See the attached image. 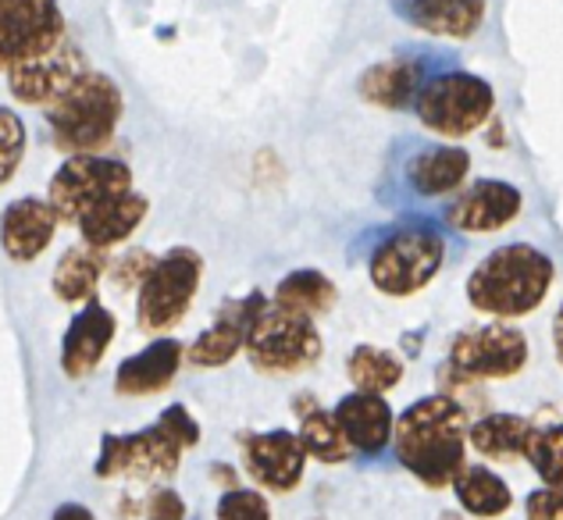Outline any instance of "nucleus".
<instances>
[{
  "instance_id": "obj_27",
  "label": "nucleus",
  "mask_w": 563,
  "mask_h": 520,
  "mask_svg": "<svg viewBox=\"0 0 563 520\" xmlns=\"http://www.w3.org/2000/svg\"><path fill=\"white\" fill-rule=\"evenodd\" d=\"M453 493H456V502H461L471 517H482V520H496L514 507L510 485L503 482L496 471H488L482 464H467L456 474Z\"/></svg>"
},
{
  "instance_id": "obj_28",
  "label": "nucleus",
  "mask_w": 563,
  "mask_h": 520,
  "mask_svg": "<svg viewBox=\"0 0 563 520\" xmlns=\"http://www.w3.org/2000/svg\"><path fill=\"white\" fill-rule=\"evenodd\" d=\"M346 375L353 381V389L385 396V392H393L399 381H404V361H399L393 350L364 343V346H357L350 353Z\"/></svg>"
},
{
  "instance_id": "obj_15",
  "label": "nucleus",
  "mask_w": 563,
  "mask_h": 520,
  "mask_svg": "<svg viewBox=\"0 0 563 520\" xmlns=\"http://www.w3.org/2000/svg\"><path fill=\"white\" fill-rule=\"evenodd\" d=\"M264 303V292H250L243 300H229L221 303L214 321L192 339L186 346V361L192 367H225L235 356L246 350V332L250 321H254L257 307Z\"/></svg>"
},
{
  "instance_id": "obj_20",
  "label": "nucleus",
  "mask_w": 563,
  "mask_h": 520,
  "mask_svg": "<svg viewBox=\"0 0 563 520\" xmlns=\"http://www.w3.org/2000/svg\"><path fill=\"white\" fill-rule=\"evenodd\" d=\"M432 76H435V68H428L424 54H399V57H389V62L367 68L357 89L367 103H375V108L404 111V108H413L421 86Z\"/></svg>"
},
{
  "instance_id": "obj_1",
  "label": "nucleus",
  "mask_w": 563,
  "mask_h": 520,
  "mask_svg": "<svg viewBox=\"0 0 563 520\" xmlns=\"http://www.w3.org/2000/svg\"><path fill=\"white\" fill-rule=\"evenodd\" d=\"M471 410L450 392L424 396L396 418L393 450L424 488H453L467 467Z\"/></svg>"
},
{
  "instance_id": "obj_9",
  "label": "nucleus",
  "mask_w": 563,
  "mask_h": 520,
  "mask_svg": "<svg viewBox=\"0 0 563 520\" xmlns=\"http://www.w3.org/2000/svg\"><path fill=\"white\" fill-rule=\"evenodd\" d=\"M528 335L517 324H478L450 339L446 364L474 381H507L528 367Z\"/></svg>"
},
{
  "instance_id": "obj_17",
  "label": "nucleus",
  "mask_w": 563,
  "mask_h": 520,
  "mask_svg": "<svg viewBox=\"0 0 563 520\" xmlns=\"http://www.w3.org/2000/svg\"><path fill=\"white\" fill-rule=\"evenodd\" d=\"M57 225H62V218H57L51 200L40 197L11 200L4 207V214H0V246H4L8 261L33 264L54 243Z\"/></svg>"
},
{
  "instance_id": "obj_35",
  "label": "nucleus",
  "mask_w": 563,
  "mask_h": 520,
  "mask_svg": "<svg viewBox=\"0 0 563 520\" xmlns=\"http://www.w3.org/2000/svg\"><path fill=\"white\" fill-rule=\"evenodd\" d=\"M146 520H186V502L179 493L172 488H157V493L146 499Z\"/></svg>"
},
{
  "instance_id": "obj_32",
  "label": "nucleus",
  "mask_w": 563,
  "mask_h": 520,
  "mask_svg": "<svg viewBox=\"0 0 563 520\" xmlns=\"http://www.w3.org/2000/svg\"><path fill=\"white\" fill-rule=\"evenodd\" d=\"M218 520H272V507L254 488H225L218 499Z\"/></svg>"
},
{
  "instance_id": "obj_25",
  "label": "nucleus",
  "mask_w": 563,
  "mask_h": 520,
  "mask_svg": "<svg viewBox=\"0 0 563 520\" xmlns=\"http://www.w3.org/2000/svg\"><path fill=\"white\" fill-rule=\"evenodd\" d=\"M108 272H111L108 250H97L90 243L68 246L54 267L51 289L62 303H90L97 300V286Z\"/></svg>"
},
{
  "instance_id": "obj_4",
  "label": "nucleus",
  "mask_w": 563,
  "mask_h": 520,
  "mask_svg": "<svg viewBox=\"0 0 563 520\" xmlns=\"http://www.w3.org/2000/svg\"><path fill=\"white\" fill-rule=\"evenodd\" d=\"M442 261H446V240L432 221H399L372 246L367 278L382 296L407 300L432 286Z\"/></svg>"
},
{
  "instance_id": "obj_7",
  "label": "nucleus",
  "mask_w": 563,
  "mask_h": 520,
  "mask_svg": "<svg viewBox=\"0 0 563 520\" xmlns=\"http://www.w3.org/2000/svg\"><path fill=\"white\" fill-rule=\"evenodd\" d=\"M203 278V257L189 246H175L165 257H157L151 275L136 289V324L143 332L175 329L192 307V296Z\"/></svg>"
},
{
  "instance_id": "obj_16",
  "label": "nucleus",
  "mask_w": 563,
  "mask_h": 520,
  "mask_svg": "<svg viewBox=\"0 0 563 520\" xmlns=\"http://www.w3.org/2000/svg\"><path fill=\"white\" fill-rule=\"evenodd\" d=\"M118 332V321L100 300L82 303V310L68 321L65 339H62V370L71 381L90 378L100 367L103 353L111 350Z\"/></svg>"
},
{
  "instance_id": "obj_5",
  "label": "nucleus",
  "mask_w": 563,
  "mask_h": 520,
  "mask_svg": "<svg viewBox=\"0 0 563 520\" xmlns=\"http://www.w3.org/2000/svg\"><path fill=\"white\" fill-rule=\"evenodd\" d=\"M324 353L321 332L314 318L292 314V310L278 307L272 296H264L254 321L246 332V356L261 375L289 378L310 370Z\"/></svg>"
},
{
  "instance_id": "obj_29",
  "label": "nucleus",
  "mask_w": 563,
  "mask_h": 520,
  "mask_svg": "<svg viewBox=\"0 0 563 520\" xmlns=\"http://www.w3.org/2000/svg\"><path fill=\"white\" fill-rule=\"evenodd\" d=\"M300 439H303L307 456L318 460V464H346L353 456V445L346 442L343 428L335 424L332 410L310 407L300 418Z\"/></svg>"
},
{
  "instance_id": "obj_36",
  "label": "nucleus",
  "mask_w": 563,
  "mask_h": 520,
  "mask_svg": "<svg viewBox=\"0 0 563 520\" xmlns=\"http://www.w3.org/2000/svg\"><path fill=\"white\" fill-rule=\"evenodd\" d=\"M525 513H528V520H563V496L542 485L528 496Z\"/></svg>"
},
{
  "instance_id": "obj_3",
  "label": "nucleus",
  "mask_w": 563,
  "mask_h": 520,
  "mask_svg": "<svg viewBox=\"0 0 563 520\" xmlns=\"http://www.w3.org/2000/svg\"><path fill=\"white\" fill-rule=\"evenodd\" d=\"M125 100L111 76L86 71L71 82L62 97L43 108L57 151L71 154H100L114 140V129L122 122Z\"/></svg>"
},
{
  "instance_id": "obj_14",
  "label": "nucleus",
  "mask_w": 563,
  "mask_h": 520,
  "mask_svg": "<svg viewBox=\"0 0 563 520\" xmlns=\"http://www.w3.org/2000/svg\"><path fill=\"white\" fill-rule=\"evenodd\" d=\"M86 62H82V51L76 47L71 40L57 43L51 54L33 57L19 68L8 71V89L11 97L19 103H33V108H47L65 89L76 82L79 76H86Z\"/></svg>"
},
{
  "instance_id": "obj_23",
  "label": "nucleus",
  "mask_w": 563,
  "mask_h": 520,
  "mask_svg": "<svg viewBox=\"0 0 563 520\" xmlns=\"http://www.w3.org/2000/svg\"><path fill=\"white\" fill-rule=\"evenodd\" d=\"M146 211H151V200H146L143 192L129 189L122 197H111L100 207H93L76 229L82 235V243H90L97 250H111L118 243L132 240V232L146 221Z\"/></svg>"
},
{
  "instance_id": "obj_24",
  "label": "nucleus",
  "mask_w": 563,
  "mask_h": 520,
  "mask_svg": "<svg viewBox=\"0 0 563 520\" xmlns=\"http://www.w3.org/2000/svg\"><path fill=\"white\" fill-rule=\"evenodd\" d=\"M536 421L517 418V413H485V418L471 421L467 442L474 453L496 464H514V460L528 456V442L536 435Z\"/></svg>"
},
{
  "instance_id": "obj_12",
  "label": "nucleus",
  "mask_w": 563,
  "mask_h": 520,
  "mask_svg": "<svg viewBox=\"0 0 563 520\" xmlns=\"http://www.w3.org/2000/svg\"><path fill=\"white\" fill-rule=\"evenodd\" d=\"M240 450H243L246 474L264 493L289 496L292 488H300L310 460L300 432L275 428V432H261V435H240Z\"/></svg>"
},
{
  "instance_id": "obj_33",
  "label": "nucleus",
  "mask_w": 563,
  "mask_h": 520,
  "mask_svg": "<svg viewBox=\"0 0 563 520\" xmlns=\"http://www.w3.org/2000/svg\"><path fill=\"white\" fill-rule=\"evenodd\" d=\"M154 264H157V257L146 254V250H129L122 261L111 264V281L118 289H140Z\"/></svg>"
},
{
  "instance_id": "obj_38",
  "label": "nucleus",
  "mask_w": 563,
  "mask_h": 520,
  "mask_svg": "<svg viewBox=\"0 0 563 520\" xmlns=\"http://www.w3.org/2000/svg\"><path fill=\"white\" fill-rule=\"evenodd\" d=\"M553 350H556V361L563 364V303H560L556 318H553Z\"/></svg>"
},
{
  "instance_id": "obj_18",
  "label": "nucleus",
  "mask_w": 563,
  "mask_h": 520,
  "mask_svg": "<svg viewBox=\"0 0 563 520\" xmlns=\"http://www.w3.org/2000/svg\"><path fill=\"white\" fill-rule=\"evenodd\" d=\"M332 413L335 424L343 428L346 442L353 445V453H361L364 460H378L393 445L396 418L389 403H385V396L353 389L350 396L339 399Z\"/></svg>"
},
{
  "instance_id": "obj_37",
  "label": "nucleus",
  "mask_w": 563,
  "mask_h": 520,
  "mask_svg": "<svg viewBox=\"0 0 563 520\" xmlns=\"http://www.w3.org/2000/svg\"><path fill=\"white\" fill-rule=\"evenodd\" d=\"M51 520H97V517H93L90 507H82V502H62Z\"/></svg>"
},
{
  "instance_id": "obj_21",
  "label": "nucleus",
  "mask_w": 563,
  "mask_h": 520,
  "mask_svg": "<svg viewBox=\"0 0 563 520\" xmlns=\"http://www.w3.org/2000/svg\"><path fill=\"white\" fill-rule=\"evenodd\" d=\"M186 361V346L179 339H154L151 346L132 353L129 361L114 370V392L118 396H154L165 392L179 375Z\"/></svg>"
},
{
  "instance_id": "obj_10",
  "label": "nucleus",
  "mask_w": 563,
  "mask_h": 520,
  "mask_svg": "<svg viewBox=\"0 0 563 520\" xmlns=\"http://www.w3.org/2000/svg\"><path fill=\"white\" fill-rule=\"evenodd\" d=\"M186 445L165 424H151L136 435H103L93 474L97 478H140L157 482L179 471Z\"/></svg>"
},
{
  "instance_id": "obj_11",
  "label": "nucleus",
  "mask_w": 563,
  "mask_h": 520,
  "mask_svg": "<svg viewBox=\"0 0 563 520\" xmlns=\"http://www.w3.org/2000/svg\"><path fill=\"white\" fill-rule=\"evenodd\" d=\"M65 14L57 0H0V71L19 68L65 43Z\"/></svg>"
},
{
  "instance_id": "obj_13",
  "label": "nucleus",
  "mask_w": 563,
  "mask_h": 520,
  "mask_svg": "<svg viewBox=\"0 0 563 520\" xmlns=\"http://www.w3.org/2000/svg\"><path fill=\"white\" fill-rule=\"evenodd\" d=\"M525 197L521 189L503 182V178H482L467 189H461V197H453L442 211V221L456 232H499L507 229L510 221L521 218Z\"/></svg>"
},
{
  "instance_id": "obj_39",
  "label": "nucleus",
  "mask_w": 563,
  "mask_h": 520,
  "mask_svg": "<svg viewBox=\"0 0 563 520\" xmlns=\"http://www.w3.org/2000/svg\"><path fill=\"white\" fill-rule=\"evenodd\" d=\"M214 482H221L225 488H235V471H229V464H214Z\"/></svg>"
},
{
  "instance_id": "obj_31",
  "label": "nucleus",
  "mask_w": 563,
  "mask_h": 520,
  "mask_svg": "<svg viewBox=\"0 0 563 520\" xmlns=\"http://www.w3.org/2000/svg\"><path fill=\"white\" fill-rule=\"evenodd\" d=\"M25 122L19 111L0 108V186H8L25 157Z\"/></svg>"
},
{
  "instance_id": "obj_22",
  "label": "nucleus",
  "mask_w": 563,
  "mask_h": 520,
  "mask_svg": "<svg viewBox=\"0 0 563 520\" xmlns=\"http://www.w3.org/2000/svg\"><path fill=\"white\" fill-rule=\"evenodd\" d=\"M393 11L421 33L467 40L485 19V0H393Z\"/></svg>"
},
{
  "instance_id": "obj_8",
  "label": "nucleus",
  "mask_w": 563,
  "mask_h": 520,
  "mask_svg": "<svg viewBox=\"0 0 563 520\" xmlns=\"http://www.w3.org/2000/svg\"><path fill=\"white\" fill-rule=\"evenodd\" d=\"M129 189H132V168L125 161L108 154H71L54 172L47 200L65 225H79L93 207H100L111 197H122Z\"/></svg>"
},
{
  "instance_id": "obj_2",
  "label": "nucleus",
  "mask_w": 563,
  "mask_h": 520,
  "mask_svg": "<svg viewBox=\"0 0 563 520\" xmlns=\"http://www.w3.org/2000/svg\"><path fill=\"white\" fill-rule=\"evenodd\" d=\"M556 264L531 243H510L478 261L467 278V303L485 318L517 321L545 303L553 289Z\"/></svg>"
},
{
  "instance_id": "obj_26",
  "label": "nucleus",
  "mask_w": 563,
  "mask_h": 520,
  "mask_svg": "<svg viewBox=\"0 0 563 520\" xmlns=\"http://www.w3.org/2000/svg\"><path fill=\"white\" fill-rule=\"evenodd\" d=\"M272 300L278 307L292 310V314H303V318H321L329 314V310L335 307L339 300V289L335 281L318 272V267H300V272H289L286 278L278 281V289Z\"/></svg>"
},
{
  "instance_id": "obj_30",
  "label": "nucleus",
  "mask_w": 563,
  "mask_h": 520,
  "mask_svg": "<svg viewBox=\"0 0 563 520\" xmlns=\"http://www.w3.org/2000/svg\"><path fill=\"white\" fill-rule=\"evenodd\" d=\"M528 464L539 474L545 488L563 496V424L536 428V435L528 442Z\"/></svg>"
},
{
  "instance_id": "obj_34",
  "label": "nucleus",
  "mask_w": 563,
  "mask_h": 520,
  "mask_svg": "<svg viewBox=\"0 0 563 520\" xmlns=\"http://www.w3.org/2000/svg\"><path fill=\"white\" fill-rule=\"evenodd\" d=\"M157 424H165L168 432L179 439L186 450H192V445L200 442V424H197V418H192V413L183 407V403H175V407H168L165 413H161L157 418Z\"/></svg>"
},
{
  "instance_id": "obj_19",
  "label": "nucleus",
  "mask_w": 563,
  "mask_h": 520,
  "mask_svg": "<svg viewBox=\"0 0 563 520\" xmlns=\"http://www.w3.org/2000/svg\"><path fill=\"white\" fill-rule=\"evenodd\" d=\"M471 175V154L464 146H418L404 165V189L418 200H442L456 192Z\"/></svg>"
},
{
  "instance_id": "obj_6",
  "label": "nucleus",
  "mask_w": 563,
  "mask_h": 520,
  "mask_svg": "<svg viewBox=\"0 0 563 520\" xmlns=\"http://www.w3.org/2000/svg\"><path fill=\"white\" fill-rule=\"evenodd\" d=\"M496 108V93L482 76H471L461 68L435 71L432 79L421 86L413 111H418L421 125L432 129L435 136L461 140L482 129Z\"/></svg>"
}]
</instances>
